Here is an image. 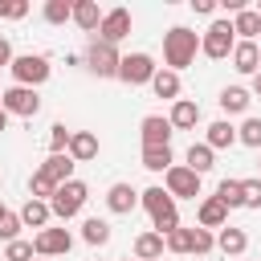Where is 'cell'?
Here are the masks:
<instances>
[{
	"label": "cell",
	"instance_id": "6da1fadb",
	"mask_svg": "<svg viewBox=\"0 0 261 261\" xmlns=\"http://www.w3.org/2000/svg\"><path fill=\"white\" fill-rule=\"evenodd\" d=\"M196 53H200V33H192L184 24H175V29L163 33V61H167V69H175V73L188 69L196 61Z\"/></svg>",
	"mask_w": 261,
	"mask_h": 261
},
{
	"label": "cell",
	"instance_id": "7a4b0ae2",
	"mask_svg": "<svg viewBox=\"0 0 261 261\" xmlns=\"http://www.w3.org/2000/svg\"><path fill=\"white\" fill-rule=\"evenodd\" d=\"M139 204L151 212V228L159 232V237H167V232H175L179 228V212H175V200H171V192L167 188H147V192H139Z\"/></svg>",
	"mask_w": 261,
	"mask_h": 261
},
{
	"label": "cell",
	"instance_id": "3957f363",
	"mask_svg": "<svg viewBox=\"0 0 261 261\" xmlns=\"http://www.w3.org/2000/svg\"><path fill=\"white\" fill-rule=\"evenodd\" d=\"M237 49V33H232V20H212L204 33H200V53L212 57V61H224L232 57Z\"/></svg>",
	"mask_w": 261,
	"mask_h": 261
},
{
	"label": "cell",
	"instance_id": "277c9868",
	"mask_svg": "<svg viewBox=\"0 0 261 261\" xmlns=\"http://www.w3.org/2000/svg\"><path fill=\"white\" fill-rule=\"evenodd\" d=\"M12 77H16V86H29V90H37V86H45L49 82V73H53V65H49V57L45 53H20V57H12Z\"/></svg>",
	"mask_w": 261,
	"mask_h": 261
},
{
	"label": "cell",
	"instance_id": "5b68a950",
	"mask_svg": "<svg viewBox=\"0 0 261 261\" xmlns=\"http://www.w3.org/2000/svg\"><path fill=\"white\" fill-rule=\"evenodd\" d=\"M86 200H90V188H86L82 179H69V184H61V188L53 192L49 208H53V216H57V220H73V216L86 208Z\"/></svg>",
	"mask_w": 261,
	"mask_h": 261
},
{
	"label": "cell",
	"instance_id": "8992f818",
	"mask_svg": "<svg viewBox=\"0 0 261 261\" xmlns=\"http://www.w3.org/2000/svg\"><path fill=\"white\" fill-rule=\"evenodd\" d=\"M118 65H122V57H118V45H106V41H90V49H86V69L90 73H98V77H118Z\"/></svg>",
	"mask_w": 261,
	"mask_h": 261
},
{
	"label": "cell",
	"instance_id": "52a82bcc",
	"mask_svg": "<svg viewBox=\"0 0 261 261\" xmlns=\"http://www.w3.org/2000/svg\"><path fill=\"white\" fill-rule=\"evenodd\" d=\"M155 73H159V65H155L151 53H126L122 65H118V77H122L126 86H151Z\"/></svg>",
	"mask_w": 261,
	"mask_h": 261
},
{
	"label": "cell",
	"instance_id": "ba28073f",
	"mask_svg": "<svg viewBox=\"0 0 261 261\" xmlns=\"http://www.w3.org/2000/svg\"><path fill=\"white\" fill-rule=\"evenodd\" d=\"M163 188L171 192V200H196V196H200V175H196L188 163H175V167H167Z\"/></svg>",
	"mask_w": 261,
	"mask_h": 261
},
{
	"label": "cell",
	"instance_id": "9c48e42d",
	"mask_svg": "<svg viewBox=\"0 0 261 261\" xmlns=\"http://www.w3.org/2000/svg\"><path fill=\"white\" fill-rule=\"evenodd\" d=\"M0 106H4L8 114L33 118V114L41 110V98H37V90H29V86H8V90L0 94Z\"/></svg>",
	"mask_w": 261,
	"mask_h": 261
},
{
	"label": "cell",
	"instance_id": "30bf717a",
	"mask_svg": "<svg viewBox=\"0 0 261 261\" xmlns=\"http://www.w3.org/2000/svg\"><path fill=\"white\" fill-rule=\"evenodd\" d=\"M69 249H73L69 228H41V232L33 237V253H37V257H65Z\"/></svg>",
	"mask_w": 261,
	"mask_h": 261
},
{
	"label": "cell",
	"instance_id": "8fae6325",
	"mask_svg": "<svg viewBox=\"0 0 261 261\" xmlns=\"http://www.w3.org/2000/svg\"><path fill=\"white\" fill-rule=\"evenodd\" d=\"M139 135H143V147H171L175 126H171L163 114H147V118L139 122Z\"/></svg>",
	"mask_w": 261,
	"mask_h": 261
},
{
	"label": "cell",
	"instance_id": "7c38bea8",
	"mask_svg": "<svg viewBox=\"0 0 261 261\" xmlns=\"http://www.w3.org/2000/svg\"><path fill=\"white\" fill-rule=\"evenodd\" d=\"M126 33H130V12H126V8H110V12L102 16L98 41H106V45H118Z\"/></svg>",
	"mask_w": 261,
	"mask_h": 261
},
{
	"label": "cell",
	"instance_id": "4fadbf2b",
	"mask_svg": "<svg viewBox=\"0 0 261 261\" xmlns=\"http://www.w3.org/2000/svg\"><path fill=\"white\" fill-rule=\"evenodd\" d=\"M232 69L237 73H261V49H257V41H237V49H232Z\"/></svg>",
	"mask_w": 261,
	"mask_h": 261
},
{
	"label": "cell",
	"instance_id": "5bb4252c",
	"mask_svg": "<svg viewBox=\"0 0 261 261\" xmlns=\"http://www.w3.org/2000/svg\"><path fill=\"white\" fill-rule=\"evenodd\" d=\"M196 220H200V228H208V232H212V228H224V224H228V208H224L216 196H204L200 208H196Z\"/></svg>",
	"mask_w": 261,
	"mask_h": 261
},
{
	"label": "cell",
	"instance_id": "9a60e30c",
	"mask_svg": "<svg viewBox=\"0 0 261 261\" xmlns=\"http://www.w3.org/2000/svg\"><path fill=\"white\" fill-rule=\"evenodd\" d=\"M49 220H53L49 200H33V196H29V200L20 204V224H24V228H37V232H41V228H49Z\"/></svg>",
	"mask_w": 261,
	"mask_h": 261
},
{
	"label": "cell",
	"instance_id": "2e32d148",
	"mask_svg": "<svg viewBox=\"0 0 261 261\" xmlns=\"http://www.w3.org/2000/svg\"><path fill=\"white\" fill-rule=\"evenodd\" d=\"M102 8H98V0H73V24L82 29V33H98L102 29Z\"/></svg>",
	"mask_w": 261,
	"mask_h": 261
},
{
	"label": "cell",
	"instance_id": "e0dca14e",
	"mask_svg": "<svg viewBox=\"0 0 261 261\" xmlns=\"http://www.w3.org/2000/svg\"><path fill=\"white\" fill-rule=\"evenodd\" d=\"M106 208L118 212V216H126V212L139 208V192H135L130 184H110V192H106Z\"/></svg>",
	"mask_w": 261,
	"mask_h": 261
},
{
	"label": "cell",
	"instance_id": "ac0fdd59",
	"mask_svg": "<svg viewBox=\"0 0 261 261\" xmlns=\"http://www.w3.org/2000/svg\"><path fill=\"white\" fill-rule=\"evenodd\" d=\"M167 122H171L175 130H192V126L200 122V102H192V98H179V102H171V114H167Z\"/></svg>",
	"mask_w": 261,
	"mask_h": 261
},
{
	"label": "cell",
	"instance_id": "d6986e66",
	"mask_svg": "<svg viewBox=\"0 0 261 261\" xmlns=\"http://www.w3.org/2000/svg\"><path fill=\"white\" fill-rule=\"evenodd\" d=\"M98 155V135L94 130H73V139H69V159L73 163H90Z\"/></svg>",
	"mask_w": 261,
	"mask_h": 261
},
{
	"label": "cell",
	"instance_id": "ffe728a7",
	"mask_svg": "<svg viewBox=\"0 0 261 261\" xmlns=\"http://www.w3.org/2000/svg\"><path fill=\"white\" fill-rule=\"evenodd\" d=\"M163 237L151 228V232H139L135 237V261H163Z\"/></svg>",
	"mask_w": 261,
	"mask_h": 261
},
{
	"label": "cell",
	"instance_id": "44dd1931",
	"mask_svg": "<svg viewBox=\"0 0 261 261\" xmlns=\"http://www.w3.org/2000/svg\"><path fill=\"white\" fill-rule=\"evenodd\" d=\"M232 33H237V41H261V12L257 8L237 12L232 16Z\"/></svg>",
	"mask_w": 261,
	"mask_h": 261
},
{
	"label": "cell",
	"instance_id": "7402d4cb",
	"mask_svg": "<svg viewBox=\"0 0 261 261\" xmlns=\"http://www.w3.org/2000/svg\"><path fill=\"white\" fill-rule=\"evenodd\" d=\"M216 102H220V110H224V114H245V110H249V102H253V94H249L245 86H224Z\"/></svg>",
	"mask_w": 261,
	"mask_h": 261
},
{
	"label": "cell",
	"instance_id": "603a6c76",
	"mask_svg": "<svg viewBox=\"0 0 261 261\" xmlns=\"http://www.w3.org/2000/svg\"><path fill=\"white\" fill-rule=\"evenodd\" d=\"M216 249H220L224 257H241V253L249 249V237H245V228H232V224H224V228H220V237H216Z\"/></svg>",
	"mask_w": 261,
	"mask_h": 261
},
{
	"label": "cell",
	"instance_id": "cb8c5ba5",
	"mask_svg": "<svg viewBox=\"0 0 261 261\" xmlns=\"http://www.w3.org/2000/svg\"><path fill=\"white\" fill-rule=\"evenodd\" d=\"M204 143H208L212 151H224V147H232V143H237V126H232L228 118H216V122L208 126V135H204Z\"/></svg>",
	"mask_w": 261,
	"mask_h": 261
},
{
	"label": "cell",
	"instance_id": "d4e9b609",
	"mask_svg": "<svg viewBox=\"0 0 261 261\" xmlns=\"http://www.w3.org/2000/svg\"><path fill=\"white\" fill-rule=\"evenodd\" d=\"M41 171L61 188V184H69V179H73V159H69V155H49V159L41 163Z\"/></svg>",
	"mask_w": 261,
	"mask_h": 261
},
{
	"label": "cell",
	"instance_id": "484cf974",
	"mask_svg": "<svg viewBox=\"0 0 261 261\" xmlns=\"http://www.w3.org/2000/svg\"><path fill=\"white\" fill-rule=\"evenodd\" d=\"M151 90H155V98L179 102V73H175V69H159V73L151 77Z\"/></svg>",
	"mask_w": 261,
	"mask_h": 261
},
{
	"label": "cell",
	"instance_id": "4316f807",
	"mask_svg": "<svg viewBox=\"0 0 261 261\" xmlns=\"http://www.w3.org/2000/svg\"><path fill=\"white\" fill-rule=\"evenodd\" d=\"M188 167H192L196 175L212 171V167H216V151H212L208 143H192V147H188Z\"/></svg>",
	"mask_w": 261,
	"mask_h": 261
},
{
	"label": "cell",
	"instance_id": "83f0119b",
	"mask_svg": "<svg viewBox=\"0 0 261 261\" xmlns=\"http://www.w3.org/2000/svg\"><path fill=\"white\" fill-rule=\"evenodd\" d=\"M216 200L224 208H245V184L241 179H220L216 184Z\"/></svg>",
	"mask_w": 261,
	"mask_h": 261
},
{
	"label": "cell",
	"instance_id": "f1b7e54d",
	"mask_svg": "<svg viewBox=\"0 0 261 261\" xmlns=\"http://www.w3.org/2000/svg\"><path fill=\"white\" fill-rule=\"evenodd\" d=\"M143 167H147V171H163V175H167V167H175L171 147H143Z\"/></svg>",
	"mask_w": 261,
	"mask_h": 261
},
{
	"label": "cell",
	"instance_id": "f546056e",
	"mask_svg": "<svg viewBox=\"0 0 261 261\" xmlns=\"http://www.w3.org/2000/svg\"><path fill=\"white\" fill-rule=\"evenodd\" d=\"M82 241H86V245H94V249H98V245H106V241H110V224H106V220H98V216H90V220L82 224Z\"/></svg>",
	"mask_w": 261,
	"mask_h": 261
},
{
	"label": "cell",
	"instance_id": "4dcf8cb0",
	"mask_svg": "<svg viewBox=\"0 0 261 261\" xmlns=\"http://www.w3.org/2000/svg\"><path fill=\"white\" fill-rule=\"evenodd\" d=\"M69 139H73V130L65 122H53L49 126V155H69Z\"/></svg>",
	"mask_w": 261,
	"mask_h": 261
},
{
	"label": "cell",
	"instance_id": "1f68e13d",
	"mask_svg": "<svg viewBox=\"0 0 261 261\" xmlns=\"http://www.w3.org/2000/svg\"><path fill=\"white\" fill-rule=\"evenodd\" d=\"M53 192H57V184L37 167V171H33V179H29V196H33V200H53Z\"/></svg>",
	"mask_w": 261,
	"mask_h": 261
},
{
	"label": "cell",
	"instance_id": "d6a6232c",
	"mask_svg": "<svg viewBox=\"0 0 261 261\" xmlns=\"http://www.w3.org/2000/svg\"><path fill=\"white\" fill-rule=\"evenodd\" d=\"M237 143H245V147L261 151V118H245V122L237 126Z\"/></svg>",
	"mask_w": 261,
	"mask_h": 261
},
{
	"label": "cell",
	"instance_id": "836d02e7",
	"mask_svg": "<svg viewBox=\"0 0 261 261\" xmlns=\"http://www.w3.org/2000/svg\"><path fill=\"white\" fill-rule=\"evenodd\" d=\"M45 20H49V24L73 20V4H69V0H45Z\"/></svg>",
	"mask_w": 261,
	"mask_h": 261
},
{
	"label": "cell",
	"instance_id": "e575fe53",
	"mask_svg": "<svg viewBox=\"0 0 261 261\" xmlns=\"http://www.w3.org/2000/svg\"><path fill=\"white\" fill-rule=\"evenodd\" d=\"M4 261H37L33 241H8L4 245Z\"/></svg>",
	"mask_w": 261,
	"mask_h": 261
},
{
	"label": "cell",
	"instance_id": "d590c367",
	"mask_svg": "<svg viewBox=\"0 0 261 261\" xmlns=\"http://www.w3.org/2000/svg\"><path fill=\"white\" fill-rule=\"evenodd\" d=\"M163 245H167L171 253H192V228H175V232H167Z\"/></svg>",
	"mask_w": 261,
	"mask_h": 261
},
{
	"label": "cell",
	"instance_id": "8d00e7d4",
	"mask_svg": "<svg viewBox=\"0 0 261 261\" xmlns=\"http://www.w3.org/2000/svg\"><path fill=\"white\" fill-rule=\"evenodd\" d=\"M212 249H216V237H212L208 228H200V224H196V228H192V253H196V257H204V253H212Z\"/></svg>",
	"mask_w": 261,
	"mask_h": 261
},
{
	"label": "cell",
	"instance_id": "74e56055",
	"mask_svg": "<svg viewBox=\"0 0 261 261\" xmlns=\"http://www.w3.org/2000/svg\"><path fill=\"white\" fill-rule=\"evenodd\" d=\"M20 212H4V220H0V241L8 245V241H20Z\"/></svg>",
	"mask_w": 261,
	"mask_h": 261
},
{
	"label": "cell",
	"instance_id": "f35d334b",
	"mask_svg": "<svg viewBox=\"0 0 261 261\" xmlns=\"http://www.w3.org/2000/svg\"><path fill=\"white\" fill-rule=\"evenodd\" d=\"M29 16V0H0V20H20Z\"/></svg>",
	"mask_w": 261,
	"mask_h": 261
},
{
	"label": "cell",
	"instance_id": "ab89813d",
	"mask_svg": "<svg viewBox=\"0 0 261 261\" xmlns=\"http://www.w3.org/2000/svg\"><path fill=\"white\" fill-rule=\"evenodd\" d=\"M245 184V208H261V175L257 179H241Z\"/></svg>",
	"mask_w": 261,
	"mask_h": 261
},
{
	"label": "cell",
	"instance_id": "60d3db41",
	"mask_svg": "<svg viewBox=\"0 0 261 261\" xmlns=\"http://www.w3.org/2000/svg\"><path fill=\"white\" fill-rule=\"evenodd\" d=\"M192 12L196 16H212L216 12V0H192Z\"/></svg>",
	"mask_w": 261,
	"mask_h": 261
},
{
	"label": "cell",
	"instance_id": "b9f144b4",
	"mask_svg": "<svg viewBox=\"0 0 261 261\" xmlns=\"http://www.w3.org/2000/svg\"><path fill=\"white\" fill-rule=\"evenodd\" d=\"M0 65H12V45H8V37H0Z\"/></svg>",
	"mask_w": 261,
	"mask_h": 261
},
{
	"label": "cell",
	"instance_id": "7bdbcfd3",
	"mask_svg": "<svg viewBox=\"0 0 261 261\" xmlns=\"http://www.w3.org/2000/svg\"><path fill=\"white\" fill-rule=\"evenodd\" d=\"M0 130H8V110L0 106Z\"/></svg>",
	"mask_w": 261,
	"mask_h": 261
},
{
	"label": "cell",
	"instance_id": "ee69618b",
	"mask_svg": "<svg viewBox=\"0 0 261 261\" xmlns=\"http://www.w3.org/2000/svg\"><path fill=\"white\" fill-rule=\"evenodd\" d=\"M253 94H257V98H261V73H257V77H253Z\"/></svg>",
	"mask_w": 261,
	"mask_h": 261
},
{
	"label": "cell",
	"instance_id": "f6af8a7d",
	"mask_svg": "<svg viewBox=\"0 0 261 261\" xmlns=\"http://www.w3.org/2000/svg\"><path fill=\"white\" fill-rule=\"evenodd\" d=\"M4 212H8V208H4V204H0V220H4Z\"/></svg>",
	"mask_w": 261,
	"mask_h": 261
},
{
	"label": "cell",
	"instance_id": "bcb514c9",
	"mask_svg": "<svg viewBox=\"0 0 261 261\" xmlns=\"http://www.w3.org/2000/svg\"><path fill=\"white\" fill-rule=\"evenodd\" d=\"M257 12H261V0H257Z\"/></svg>",
	"mask_w": 261,
	"mask_h": 261
},
{
	"label": "cell",
	"instance_id": "7dc6e473",
	"mask_svg": "<svg viewBox=\"0 0 261 261\" xmlns=\"http://www.w3.org/2000/svg\"><path fill=\"white\" fill-rule=\"evenodd\" d=\"M37 261H45V257H37Z\"/></svg>",
	"mask_w": 261,
	"mask_h": 261
},
{
	"label": "cell",
	"instance_id": "c3c4849f",
	"mask_svg": "<svg viewBox=\"0 0 261 261\" xmlns=\"http://www.w3.org/2000/svg\"><path fill=\"white\" fill-rule=\"evenodd\" d=\"M257 49H261V41H257Z\"/></svg>",
	"mask_w": 261,
	"mask_h": 261
},
{
	"label": "cell",
	"instance_id": "681fc988",
	"mask_svg": "<svg viewBox=\"0 0 261 261\" xmlns=\"http://www.w3.org/2000/svg\"><path fill=\"white\" fill-rule=\"evenodd\" d=\"M257 167H261V163H257Z\"/></svg>",
	"mask_w": 261,
	"mask_h": 261
},
{
	"label": "cell",
	"instance_id": "f907efd6",
	"mask_svg": "<svg viewBox=\"0 0 261 261\" xmlns=\"http://www.w3.org/2000/svg\"><path fill=\"white\" fill-rule=\"evenodd\" d=\"M126 261H130V257H126Z\"/></svg>",
	"mask_w": 261,
	"mask_h": 261
}]
</instances>
